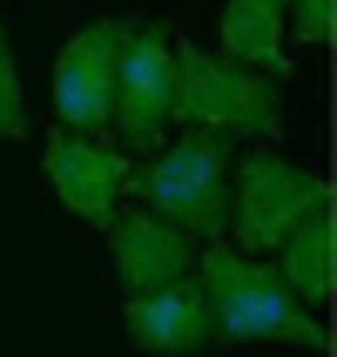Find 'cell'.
Wrapping results in <instances>:
<instances>
[{"instance_id": "1", "label": "cell", "mask_w": 337, "mask_h": 357, "mask_svg": "<svg viewBox=\"0 0 337 357\" xmlns=\"http://www.w3.org/2000/svg\"><path fill=\"white\" fill-rule=\"evenodd\" d=\"M196 283H202V297H209L216 337H237V344L270 337V344H310V351L331 344L324 317H310V303L290 297V283H283L270 263L237 257L230 243H209L196 257Z\"/></svg>"}, {"instance_id": "2", "label": "cell", "mask_w": 337, "mask_h": 357, "mask_svg": "<svg viewBox=\"0 0 337 357\" xmlns=\"http://www.w3.org/2000/svg\"><path fill=\"white\" fill-rule=\"evenodd\" d=\"M128 189L169 229L216 243L230 229V135H209V128L176 135L149 169H128Z\"/></svg>"}, {"instance_id": "3", "label": "cell", "mask_w": 337, "mask_h": 357, "mask_svg": "<svg viewBox=\"0 0 337 357\" xmlns=\"http://www.w3.org/2000/svg\"><path fill=\"white\" fill-rule=\"evenodd\" d=\"M169 121H196L209 135L277 142L283 135V95L257 68H237V61L209 54V47L176 40V108H169Z\"/></svg>"}, {"instance_id": "4", "label": "cell", "mask_w": 337, "mask_h": 357, "mask_svg": "<svg viewBox=\"0 0 337 357\" xmlns=\"http://www.w3.org/2000/svg\"><path fill=\"white\" fill-rule=\"evenodd\" d=\"M324 202H331V182L324 176H310V169H297V162H283V155H243L237 162V196H230L237 257H270Z\"/></svg>"}, {"instance_id": "5", "label": "cell", "mask_w": 337, "mask_h": 357, "mask_svg": "<svg viewBox=\"0 0 337 357\" xmlns=\"http://www.w3.org/2000/svg\"><path fill=\"white\" fill-rule=\"evenodd\" d=\"M169 108H176V34L156 27V20H128L121 34V61H115V108H108V128H115L128 149H156L162 128H169Z\"/></svg>"}, {"instance_id": "6", "label": "cell", "mask_w": 337, "mask_h": 357, "mask_svg": "<svg viewBox=\"0 0 337 357\" xmlns=\"http://www.w3.org/2000/svg\"><path fill=\"white\" fill-rule=\"evenodd\" d=\"M121 34L128 20H88L61 40L54 54V108L68 135L101 142L108 135V108H115V61H121Z\"/></svg>"}, {"instance_id": "7", "label": "cell", "mask_w": 337, "mask_h": 357, "mask_svg": "<svg viewBox=\"0 0 337 357\" xmlns=\"http://www.w3.org/2000/svg\"><path fill=\"white\" fill-rule=\"evenodd\" d=\"M47 182H54L61 209H75L81 222L108 229L115 222V196L128 189V155H115V149H101L88 135L54 128L47 135Z\"/></svg>"}, {"instance_id": "8", "label": "cell", "mask_w": 337, "mask_h": 357, "mask_svg": "<svg viewBox=\"0 0 337 357\" xmlns=\"http://www.w3.org/2000/svg\"><path fill=\"white\" fill-rule=\"evenodd\" d=\"M108 257H115V277H121V297H149V290H169L196 270V250L182 229H169L162 216L149 209H128V216L108 222Z\"/></svg>"}, {"instance_id": "9", "label": "cell", "mask_w": 337, "mask_h": 357, "mask_svg": "<svg viewBox=\"0 0 337 357\" xmlns=\"http://www.w3.org/2000/svg\"><path fill=\"white\" fill-rule=\"evenodd\" d=\"M128 337L156 357H189L202 344H216V317H209V297L202 283H169V290H149V297H128Z\"/></svg>"}, {"instance_id": "10", "label": "cell", "mask_w": 337, "mask_h": 357, "mask_svg": "<svg viewBox=\"0 0 337 357\" xmlns=\"http://www.w3.org/2000/svg\"><path fill=\"white\" fill-rule=\"evenodd\" d=\"M283 20H290V0H223V20H216V47H223V61L257 68V75H270V81L290 75Z\"/></svg>"}, {"instance_id": "11", "label": "cell", "mask_w": 337, "mask_h": 357, "mask_svg": "<svg viewBox=\"0 0 337 357\" xmlns=\"http://www.w3.org/2000/svg\"><path fill=\"white\" fill-rule=\"evenodd\" d=\"M297 303H324L331 297V209H310V216L277 243V263H270Z\"/></svg>"}, {"instance_id": "12", "label": "cell", "mask_w": 337, "mask_h": 357, "mask_svg": "<svg viewBox=\"0 0 337 357\" xmlns=\"http://www.w3.org/2000/svg\"><path fill=\"white\" fill-rule=\"evenodd\" d=\"M27 135V101H20V68L14 47H7V27H0V142Z\"/></svg>"}, {"instance_id": "13", "label": "cell", "mask_w": 337, "mask_h": 357, "mask_svg": "<svg viewBox=\"0 0 337 357\" xmlns=\"http://www.w3.org/2000/svg\"><path fill=\"white\" fill-rule=\"evenodd\" d=\"M297 14H290V40L297 47H317V40H331V0H290Z\"/></svg>"}]
</instances>
